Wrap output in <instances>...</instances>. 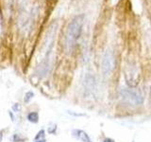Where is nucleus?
<instances>
[{
	"mask_svg": "<svg viewBox=\"0 0 151 142\" xmlns=\"http://www.w3.org/2000/svg\"><path fill=\"white\" fill-rule=\"evenodd\" d=\"M122 96L127 101L131 102L134 105H140L144 101L143 95L137 89H123Z\"/></svg>",
	"mask_w": 151,
	"mask_h": 142,
	"instance_id": "obj_3",
	"label": "nucleus"
},
{
	"mask_svg": "<svg viewBox=\"0 0 151 142\" xmlns=\"http://www.w3.org/2000/svg\"><path fill=\"white\" fill-rule=\"evenodd\" d=\"M27 120L30 122L36 123V122H38V120H39V115H38V113H36V112H31L27 115Z\"/></svg>",
	"mask_w": 151,
	"mask_h": 142,
	"instance_id": "obj_5",
	"label": "nucleus"
},
{
	"mask_svg": "<svg viewBox=\"0 0 151 142\" xmlns=\"http://www.w3.org/2000/svg\"><path fill=\"white\" fill-rule=\"evenodd\" d=\"M36 142H45V139H39V140H37Z\"/></svg>",
	"mask_w": 151,
	"mask_h": 142,
	"instance_id": "obj_8",
	"label": "nucleus"
},
{
	"mask_svg": "<svg viewBox=\"0 0 151 142\" xmlns=\"http://www.w3.org/2000/svg\"><path fill=\"white\" fill-rule=\"evenodd\" d=\"M103 142H115V141H114V140H112L111 138H106Z\"/></svg>",
	"mask_w": 151,
	"mask_h": 142,
	"instance_id": "obj_7",
	"label": "nucleus"
},
{
	"mask_svg": "<svg viewBox=\"0 0 151 142\" xmlns=\"http://www.w3.org/2000/svg\"><path fill=\"white\" fill-rule=\"evenodd\" d=\"M84 23V16L78 15L76 16L68 26L67 33H66L65 45L67 50H73L77 46V42L79 39L82 32V27Z\"/></svg>",
	"mask_w": 151,
	"mask_h": 142,
	"instance_id": "obj_1",
	"label": "nucleus"
},
{
	"mask_svg": "<svg viewBox=\"0 0 151 142\" xmlns=\"http://www.w3.org/2000/svg\"><path fill=\"white\" fill-rule=\"evenodd\" d=\"M44 136H45V131L44 130H41L39 133H38V135H36V140L37 139L39 140V139H41L42 137H44Z\"/></svg>",
	"mask_w": 151,
	"mask_h": 142,
	"instance_id": "obj_6",
	"label": "nucleus"
},
{
	"mask_svg": "<svg viewBox=\"0 0 151 142\" xmlns=\"http://www.w3.org/2000/svg\"><path fill=\"white\" fill-rule=\"evenodd\" d=\"M115 68V56L111 50H107L102 62V71L105 76L111 75Z\"/></svg>",
	"mask_w": 151,
	"mask_h": 142,
	"instance_id": "obj_2",
	"label": "nucleus"
},
{
	"mask_svg": "<svg viewBox=\"0 0 151 142\" xmlns=\"http://www.w3.org/2000/svg\"><path fill=\"white\" fill-rule=\"evenodd\" d=\"M73 135L76 137V138L81 140L82 142H92L89 135L85 131L76 129V130L73 131Z\"/></svg>",
	"mask_w": 151,
	"mask_h": 142,
	"instance_id": "obj_4",
	"label": "nucleus"
}]
</instances>
